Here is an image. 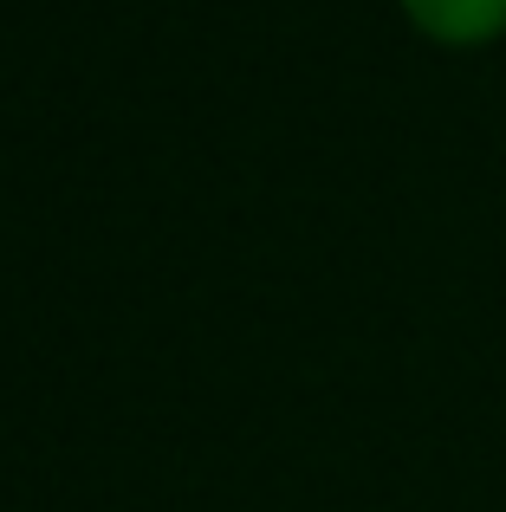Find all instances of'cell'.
Wrapping results in <instances>:
<instances>
[{
    "mask_svg": "<svg viewBox=\"0 0 506 512\" xmlns=\"http://www.w3.org/2000/svg\"><path fill=\"white\" fill-rule=\"evenodd\" d=\"M403 13L442 46H481L506 33V0H403Z\"/></svg>",
    "mask_w": 506,
    "mask_h": 512,
    "instance_id": "cell-1",
    "label": "cell"
}]
</instances>
